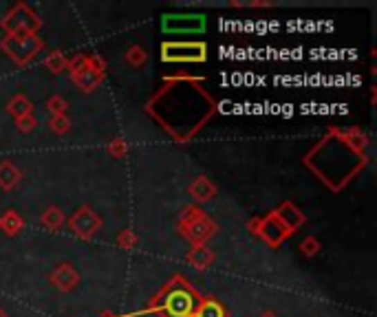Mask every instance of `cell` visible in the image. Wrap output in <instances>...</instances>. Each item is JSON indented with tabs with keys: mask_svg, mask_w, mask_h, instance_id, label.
<instances>
[{
	"mask_svg": "<svg viewBox=\"0 0 377 317\" xmlns=\"http://www.w3.org/2000/svg\"><path fill=\"white\" fill-rule=\"evenodd\" d=\"M20 181H22V172L14 161H0V188L11 192L18 188Z\"/></svg>",
	"mask_w": 377,
	"mask_h": 317,
	"instance_id": "cell-17",
	"label": "cell"
},
{
	"mask_svg": "<svg viewBox=\"0 0 377 317\" xmlns=\"http://www.w3.org/2000/svg\"><path fill=\"white\" fill-rule=\"evenodd\" d=\"M44 66H46V71H51L53 75H58V73L69 69V57L62 51H51L44 57Z\"/></svg>",
	"mask_w": 377,
	"mask_h": 317,
	"instance_id": "cell-21",
	"label": "cell"
},
{
	"mask_svg": "<svg viewBox=\"0 0 377 317\" xmlns=\"http://www.w3.org/2000/svg\"><path fill=\"white\" fill-rule=\"evenodd\" d=\"M106 150L113 154V158H124L128 154V143L121 139V137H117V139H113L111 143H108Z\"/></svg>",
	"mask_w": 377,
	"mask_h": 317,
	"instance_id": "cell-28",
	"label": "cell"
},
{
	"mask_svg": "<svg viewBox=\"0 0 377 317\" xmlns=\"http://www.w3.org/2000/svg\"><path fill=\"white\" fill-rule=\"evenodd\" d=\"M49 282H51L60 293H71L80 284V273L71 262H60L55 269L49 273Z\"/></svg>",
	"mask_w": 377,
	"mask_h": 317,
	"instance_id": "cell-12",
	"label": "cell"
},
{
	"mask_svg": "<svg viewBox=\"0 0 377 317\" xmlns=\"http://www.w3.org/2000/svg\"><path fill=\"white\" fill-rule=\"evenodd\" d=\"M143 111L168 137L188 143L218 113V102L205 91L203 78L177 75L164 80V87L152 93Z\"/></svg>",
	"mask_w": 377,
	"mask_h": 317,
	"instance_id": "cell-1",
	"label": "cell"
},
{
	"mask_svg": "<svg viewBox=\"0 0 377 317\" xmlns=\"http://www.w3.org/2000/svg\"><path fill=\"white\" fill-rule=\"evenodd\" d=\"M139 245V236L132 229H121L117 234V247L119 249H135Z\"/></svg>",
	"mask_w": 377,
	"mask_h": 317,
	"instance_id": "cell-23",
	"label": "cell"
},
{
	"mask_svg": "<svg viewBox=\"0 0 377 317\" xmlns=\"http://www.w3.org/2000/svg\"><path fill=\"white\" fill-rule=\"evenodd\" d=\"M218 227L212 218L197 205H186L179 216V234L184 236L192 247L208 245V240L216 234Z\"/></svg>",
	"mask_w": 377,
	"mask_h": 317,
	"instance_id": "cell-5",
	"label": "cell"
},
{
	"mask_svg": "<svg viewBox=\"0 0 377 317\" xmlns=\"http://www.w3.org/2000/svg\"><path fill=\"white\" fill-rule=\"evenodd\" d=\"M369 137L360 128H331L305 154V167L331 192H342L369 165Z\"/></svg>",
	"mask_w": 377,
	"mask_h": 317,
	"instance_id": "cell-2",
	"label": "cell"
},
{
	"mask_svg": "<svg viewBox=\"0 0 377 317\" xmlns=\"http://www.w3.org/2000/svg\"><path fill=\"white\" fill-rule=\"evenodd\" d=\"M16 128L22 132V135H29V132H33L35 128H38V119H35L33 115L18 117V119H16Z\"/></svg>",
	"mask_w": 377,
	"mask_h": 317,
	"instance_id": "cell-27",
	"label": "cell"
},
{
	"mask_svg": "<svg viewBox=\"0 0 377 317\" xmlns=\"http://www.w3.org/2000/svg\"><path fill=\"white\" fill-rule=\"evenodd\" d=\"M40 16L35 14L33 7L27 5V3H18L11 7L5 18L0 20V27H3V31L7 35H14V38H22V35H33L38 33L40 29Z\"/></svg>",
	"mask_w": 377,
	"mask_h": 317,
	"instance_id": "cell-6",
	"label": "cell"
},
{
	"mask_svg": "<svg viewBox=\"0 0 377 317\" xmlns=\"http://www.w3.org/2000/svg\"><path fill=\"white\" fill-rule=\"evenodd\" d=\"M97 317H126V315H117V313H111V311H102Z\"/></svg>",
	"mask_w": 377,
	"mask_h": 317,
	"instance_id": "cell-29",
	"label": "cell"
},
{
	"mask_svg": "<svg viewBox=\"0 0 377 317\" xmlns=\"http://www.w3.org/2000/svg\"><path fill=\"white\" fill-rule=\"evenodd\" d=\"M274 214H276L278 221H281L287 227L289 234H296V231L307 223V216L302 214L291 201H285V203L278 205L276 210H274Z\"/></svg>",
	"mask_w": 377,
	"mask_h": 317,
	"instance_id": "cell-13",
	"label": "cell"
},
{
	"mask_svg": "<svg viewBox=\"0 0 377 317\" xmlns=\"http://www.w3.org/2000/svg\"><path fill=\"white\" fill-rule=\"evenodd\" d=\"M49 128H51L55 135H67V132L71 130V119L67 117V115H55V117H51L49 119Z\"/></svg>",
	"mask_w": 377,
	"mask_h": 317,
	"instance_id": "cell-25",
	"label": "cell"
},
{
	"mask_svg": "<svg viewBox=\"0 0 377 317\" xmlns=\"http://www.w3.org/2000/svg\"><path fill=\"white\" fill-rule=\"evenodd\" d=\"M67 108H69V102L64 100L62 95H53L46 100V111L51 113V117L55 115H67Z\"/></svg>",
	"mask_w": 377,
	"mask_h": 317,
	"instance_id": "cell-24",
	"label": "cell"
},
{
	"mask_svg": "<svg viewBox=\"0 0 377 317\" xmlns=\"http://www.w3.org/2000/svg\"><path fill=\"white\" fill-rule=\"evenodd\" d=\"M71 73V82L82 93H93L100 89V84L104 82V73H106V62L102 55H84L78 53L76 57L69 60V69Z\"/></svg>",
	"mask_w": 377,
	"mask_h": 317,
	"instance_id": "cell-4",
	"label": "cell"
},
{
	"mask_svg": "<svg viewBox=\"0 0 377 317\" xmlns=\"http://www.w3.org/2000/svg\"><path fill=\"white\" fill-rule=\"evenodd\" d=\"M164 33H201L205 29V16L203 14H168L161 20Z\"/></svg>",
	"mask_w": 377,
	"mask_h": 317,
	"instance_id": "cell-11",
	"label": "cell"
},
{
	"mask_svg": "<svg viewBox=\"0 0 377 317\" xmlns=\"http://www.w3.org/2000/svg\"><path fill=\"white\" fill-rule=\"evenodd\" d=\"M199 298V291L190 284L186 275H173L152 296L146 313H152L157 317H192Z\"/></svg>",
	"mask_w": 377,
	"mask_h": 317,
	"instance_id": "cell-3",
	"label": "cell"
},
{
	"mask_svg": "<svg viewBox=\"0 0 377 317\" xmlns=\"http://www.w3.org/2000/svg\"><path fill=\"white\" fill-rule=\"evenodd\" d=\"M186 262L190 266H194L197 271H205L208 266L214 262V251L208 245H199V247H192L186 253Z\"/></svg>",
	"mask_w": 377,
	"mask_h": 317,
	"instance_id": "cell-15",
	"label": "cell"
},
{
	"mask_svg": "<svg viewBox=\"0 0 377 317\" xmlns=\"http://www.w3.org/2000/svg\"><path fill=\"white\" fill-rule=\"evenodd\" d=\"M247 229H249V234L258 236L265 242V245H270L272 249H278L291 236L289 231H287V227L276 218L274 212L252 218V221L247 223Z\"/></svg>",
	"mask_w": 377,
	"mask_h": 317,
	"instance_id": "cell-9",
	"label": "cell"
},
{
	"mask_svg": "<svg viewBox=\"0 0 377 317\" xmlns=\"http://www.w3.org/2000/svg\"><path fill=\"white\" fill-rule=\"evenodd\" d=\"M67 227L80 240H93L102 231L104 221H102V216L97 214L91 205H82V207H78V212H73L67 218Z\"/></svg>",
	"mask_w": 377,
	"mask_h": 317,
	"instance_id": "cell-10",
	"label": "cell"
},
{
	"mask_svg": "<svg viewBox=\"0 0 377 317\" xmlns=\"http://www.w3.org/2000/svg\"><path fill=\"white\" fill-rule=\"evenodd\" d=\"M208 60V44L205 42H164L161 62L168 64H203Z\"/></svg>",
	"mask_w": 377,
	"mask_h": 317,
	"instance_id": "cell-8",
	"label": "cell"
},
{
	"mask_svg": "<svg viewBox=\"0 0 377 317\" xmlns=\"http://www.w3.org/2000/svg\"><path fill=\"white\" fill-rule=\"evenodd\" d=\"M258 317H278V313H274V311H265V313H261Z\"/></svg>",
	"mask_w": 377,
	"mask_h": 317,
	"instance_id": "cell-30",
	"label": "cell"
},
{
	"mask_svg": "<svg viewBox=\"0 0 377 317\" xmlns=\"http://www.w3.org/2000/svg\"><path fill=\"white\" fill-rule=\"evenodd\" d=\"M40 223L49 231H60L67 225V216H64V212L60 210L58 205H49L46 210L40 214Z\"/></svg>",
	"mask_w": 377,
	"mask_h": 317,
	"instance_id": "cell-18",
	"label": "cell"
},
{
	"mask_svg": "<svg viewBox=\"0 0 377 317\" xmlns=\"http://www.w3.org/2000/svg\"><path fill=\"white\" fill-rule=\"evenodd\" d=\"M192 317H227V309L216 298H199Z\"/></svg>",
	"mask_w": 377,
	"mask_h": 317,
	"instance_id": "cell-16",
	"label": "cell"
},
{
	"mask_svg": "<svg viewBox=\"0 0 377 317\" xmlns=\"http://www.w3.org/2000/svg\"><path fill=\"white\" fill-rule=\"evenodd\" d=\"M188 194L192 197V201L194 203H208V201H212L214 197H216V185L214 183L208 179V176H197L194 179L190 185H188Z\"/></svg>",
	"mask_w": 377,
	"mask_h": 317,
	"instance_id": "cell-14",
	"label": "cell"
},
{
	"mask_svg": "<svg viewBox=\"0 0 377 317\" xmlns=\"http://www.w3.org/2000/svg\"><path fill=\"white\" fill-rule=\"evenodd\" d=\"M7 113L11 117H24V115H33V104L27 95H22V93H16L11 100L7 102Z\"/></svg>",
	"mask_w": 377,
	"mask_h": 317,
	"instance_id": "cell-19",
	"label": "cell"
},
{
	"mask_svg": "<svg viewBox=\"0 0 377 317\" xmlns=\"http://www.w3.org/2000/svg\"><path fill=\"white\" fill-rule=\"evenodd\" d=\"M0 48H3V53H7V57L14 60L18 66H27L44 51V40L38 33L22 35V38L5 35V38L0 40Z\"/></svg>",
	"mask_w": 377,
	"mask_h": 317,
	"instance_id": "cell-7",
	"label": "cell"
},
{
	"mask_svg": "<svg viewBox=\"0 0 377 317\" xmlns=\"http://www.w3.org/2000/svg\"><path fill=\"white\" fill-rule=\"evenodd\" d=\"M124 60H126V64L135 66V69H141L146 62H148V53H146V48H143V46L132 44V46L128 48V51H126Z\"/></svg>",
	"mask_w": 377,
	"mask_h": 317,
	"instance_id": "cell-22",
	"label": "cell"
},
{
	"mask_svg": "<svg viewBox=\"0 0 377 317\" xmlns=\"http://www.w3.org/2000/svg\"><path fill=\"white\" fill-rule=\"evenodd\" d=\"M0 317H9V315H7V311H5V309H0Z\"/></svg>",
	"mask_w": 377,
	"mask_h": 317,
	"instance_id": "cell-31",
	"label": "cell"
},
{
	"mask_svg": "<svg viewBox=\"0 0 377 317\" xmlns=\"http://www.w3.org/2000/svg\"><path fill=\"white\" fill-rule=\"evenodd\" d=\"M300 253L307 255V258H313V255L320 253V240L315 236H307L305 240L300 242Z\"/></svg>",
	"mask_w": 377,
	"mask_h": 317,
	"instance_id": "cell-26",
	"label": "cell"
},
{
	"mask_svg": "<svg viewBox=\"0 0 377 317\" xmlns=\"http://www.w3.org/2000/svg\"><path fill=\"white\" fill-rule=\"evenodd\" d=\"M0 229H3L7 236H18L24 229V218L16 210H7L0 216Z\"/></svg>",
	"mask_w": 377,
	"mask_h": 317,
	"instance_id": "cell-20",
	"label": "cell"
}]
</instances>
